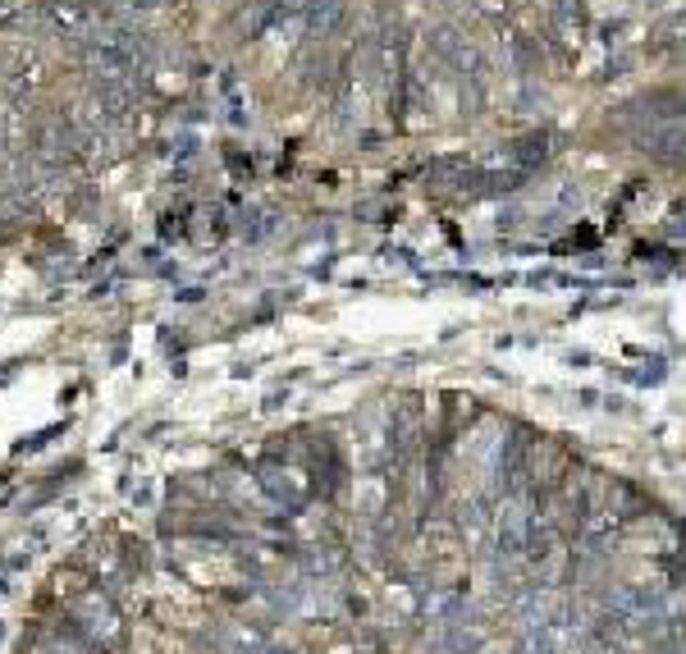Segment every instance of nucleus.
Wrapping results in <instances>:
<instances>
[{"mask_svg":"<svg viewBox=\"0 0 686 654\" xmlns=\"http://www.w3.org/2000/svg\"><path fill=\"white\" fill-rule=\"evenodd\" d=\"M133 5H156V0H133Z\"/></svg>","mask_w":686,"mask_h":654,"instance_id":"nucleus-1","label":"nucleus"},{"mask_svg":"<svg viewBox=\"0 0 686 654\" xmlns=\"http://www.w3.org/2000/svg\"><path fill=\"white\" fill-rule=\"evenodd\" d=\"M0 5H5V0H0Z\"/></svg>","mask_w":686,"mask_h":654,"instance_id":"nucleus-2","label":"nucleus"}]
</instances>
